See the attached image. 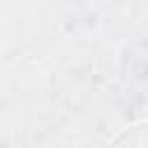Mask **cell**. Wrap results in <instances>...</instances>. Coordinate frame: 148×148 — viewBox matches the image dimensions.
<instances>
[{"label":"cell","instance_id":"cell-1","mask_svg":"<svg viewBox=\"0 0 148 148\" xmlns=\"http://www.w3.org/2000/svg\"><path fill=\"white\" fill-rule=\"evenodd\" d=\"M109 148H146V123H136L127 130H123L111 143Z\"/></svg>","mask_w":148,"mask_h":148}]
</instances>
